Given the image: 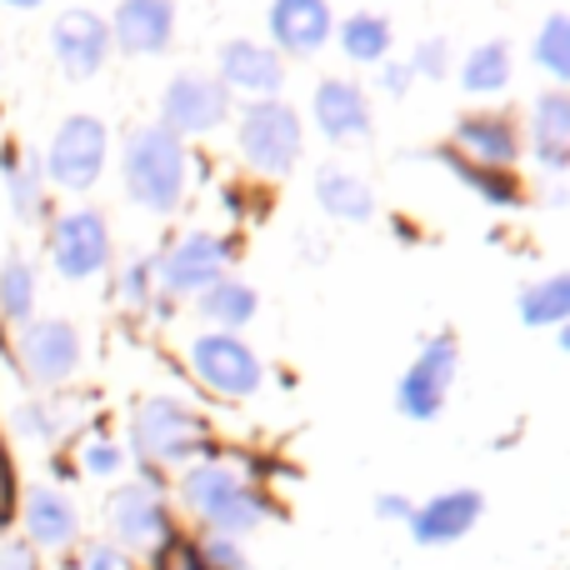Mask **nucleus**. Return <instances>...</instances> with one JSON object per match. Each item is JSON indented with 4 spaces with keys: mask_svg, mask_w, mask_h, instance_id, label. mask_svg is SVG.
<instances>
[{
    "mask_svg": "<svg viewBox=\"0 0 570 570\" xmlns=\"http://www.w3.org/2000/svg\"><path fill=\"white\" fill-rule=\"evenodd\" d=\"M180 505L206 525V535H230V541L261 531L276 515V501L226 461L186 465L180 471Z\"/></svg>",
    "mask_w": 570,
    "mask_h": 570,
    "instance_id": "nucleus-1",
    "label": "nucleus"
},
{
    "mask_svg": "<svg viewBox=\"0 0 570 570\" xmlns=\"http://www.w3.org/2000/svg\"><path fill=\"white\" fill-rule=\"evenodd\" d=\"M120 180H126L130 206L150 210V216H170L186 200V180H190V160L180 136H170L160 120L136 126L126 136V150H120Z\"/></svg>",
    "mask_w": 570,
    "mask_h": 570,
    "instance_id": "nucleus-2",
    "label": "nucleus"
},
{
    "mask_svg": "<svg viewBox=\"0 0 570 570\" xmlns=\"http://www.w3.org/2000/svg\"><path fill=\"white\" fill-rule=\"evenodd\" d=\"M130 451L146 471L156 465H196L210 461V425L200 411H190L176 395H150V401L136 405V421H130Z\"/></svg>",
    "mask_w": 570,
    "mask_h": 570,
    "instance_id": "nucleus-3",
    "label": "nucleus"
},
{
    "mask_svg": "<svg viewBox=\"0 0 570 570\" xmlns=\"http://www.w3.org/2000/svg\"><path fill=\"white\" fill-rule=\"evenodd\" d=\"M106 525H110V546L126 556L156 551L170 531H176V515H170V501L160 491V475L146 471L140 481H126L110 491L106 501Z\"/></svg>",
    "mask_w": 570,
    "mask_h": 570,
    "instance_id": "nucleus-4",
    "label": "nucleus"
},
{
    "mask_svg": "<svg viewBox=\"0 0 570 570\" xmlns=\"http://www.w3.org/2000/svg\"><path fill=\"white\" fill-rule=\"evenodd\" d=\"M236 140H240V156H246L250 170H261V176H285V170H295V160H301V150H305V126L291 100L271 96V100H250V106L240 110Z\"/></svg>",
    "mask_w": 570,
    "mask_h": 570,
    "instance_id": "nucleus-5",
    "label": "nucleus"
},
{
    "mask_svg": "<svg viewBox=\"0 0 570 570\" xmlns=\"http://www.w3.org/2000/svg\"><path fill=\"white\" fill-rule=\"evenodd\" d=\"M455 371H461V341L455 331H435L395 381V411L405 421H435L455 391Z\"/></svg>",
    "mask_w": 570,
    "mask_h": 570,
    "instance_id": "nucleus-6",
    "label": "nucleus"
},
{
    "mask_svg": "<svg viewBox=\"0 0 570 570\" xmlns=\"http://www.w3.org/2000/svg\"><path fill=\"white\" fill-rule=\"evenodd\" d=\"M110 160V130L106 120L96 116H66L56 126V136H50L46 146V160H40V176L56 180L60 190H90L100 180V170H106Z\"/></svg>",
    "mask_w": 570,
    "mask_h": 570,
    "instance_id": "nucleus-7",
    "label": "nucleus"
},
{
    "mask_svg": "<svg viewBox=\"0 0 570 570\" xmlns=\"http://www.w3.org/2000/svg\"><path fill=\"white\" fill-rule=\"evenodd\" d=\"M190 371H196L200 385H210L216 395H230V401H246L266 385V365L250 351V341L226 331H206L190 341Z\"/></svg>",
    "mask_w": 570,
    "mask_h": 570,
    "instance_id": "nucleus-8",
    "label": "nucleus"
},
{
    "mask_svg": "<svg viewBox=\"0 0 570 570\" xmlns=\"http://www.w3.org/2000/svg\"><path fill=\"white\" fill-rule=\"evenodd\" d=\"M230 261H236V240L216 236V230H190L176 246H166V256L156 261V285L166 295H200L216 281H226Z\"/></svg>",
    "mask_w": 570,
    "mask_h": 570,
    "instance_id": "nucleus-9",
    "label": "nucleus"
},
{
    "mask_svg": "<svg viewBox=\"0 0 570 570\" xmlns=\"http://www.w3.org/2000/svg\"><path fill=\"white\" fill-rule=\"evenodd\" d=\"M230 120V90L206 70H180L160 90V126L170 136H210Z\"/></svg>",
    "mask_w": 570,
    "mask_h": 570,
    "instance_id": "nucleus-10",
    "label": "nucleus"
},
{
    "mask_svg": "<svg viewBox=\"0 0 570 570\" xmlns=\"http://www.w3.org/2000/svg\"><path fill=\"white\" fill-rule=\"evenodd\" d=\"M50 266L66 281H90L110 266V226L96 206H76L50 220Z\"/></svg>",
    "mask_w": 570,
    "mask_h": 570,
    "instance_id": "nucleus-11",
    "label": "nucleus"
},
{
    "mask_svg": "<svg viewBox=\"0 0 570 570\" xmlns=\"http://www.w3.org/2000/svg\"><path fill=\"white\" fill-rule=\"evenodd\" d=\"M16 355H20V371H26L30 385L40 391H56L66 385L70 375L80 371V331L60 315H46V321H26L16 341Z\"/></svg>",
    "mask_w": 570,
    "mask_h": 570,
    "instance_id": "nucleus-12",
    "label": "nucleus"
},
{
    "mask_svg": "<svg viewBox=\"0 0 570 570\" xmlns=\"http://www.w3.org/2000/svg\"><path fill=\"white\" fill-rule=\"evenodd\" d=\"M50 50H56V66L66 70L70 80H90L106 70L110 60V26L106 16H96V10L86 6H70L56 16V26H50Z\"/></svg>",
    "mask_w": 570,
    "mask_h": 570,
    "instance_id": "nucleus-13",
    "label": "nucleus"
},
{
    "mask_svg": "<svg viewBox=\"0 0 570 570\" xmlns=\"http://www.w3.org/2000/svg\"><path fill=\"white\" fill-rule=\"evenodd\" d=\"M481 515H485V495L475 491V485H455V491H441V495H431V501L415 505L411 521H405V531H411L415 546L435 551V546L465 541V535L481 525Z\"/></svg>",
    "mask_w": 570,
    "mask_h": 570,
    "instance_id": "nucleus-14",
    "label": "nucleus"
},
{
    "mask_svg": "<svg viewBox=\"0 0 570 570\" xmlns=\"http://www.w3.org/2000/svg\"><path fill=\"white\" fill-rule=\"evenodd\" d=\"M20 525H26V546L30 551L60 556L70 546H80V511L60 485H36V491L20 495Z\"/></svg>",
    "mask_w": 570,
    "mask_h": 570,
    "instance_id": "nucleus-15",
    "label": "nucleus"
},
{
    "mask_svg": "<svg viewBox=\"0 0 570 570\" xmlns=\"http://www.w3.org/2000/svg\"><path fill=\"white\" fill-rule=\"evenodd\" d=\"M216 80L226 90L250 96V100H271V96H281V86H285V60L271 46H261V40L240 36V40H226V46H220Z\"/></svg>",
    "mask_w": 570,
    "mask_h": 570,
    "instance_id": "nucleus-16",
    "label": "nucleus"
},
{
    "mask_svg": "<svg viewBox=\"0 0 570 570\" xmlns=\"http://www.w3.org/2000/svg\"><path fill=\"white\" fill-rule=\"evenodd\" d=\"M266 30L276 56H315L335 30L331 0H271Z\"/></svg>",
    "mask_w": 570,
    "mask_h": 570,
    "instance_id": "nucleus-17",
    "label": "nucleus"
},
{
    "mask_svg": "<svg viewBox=\"0 0 570 570\" xmlns=\"http://www.w3.org/2000/svg\"><path fill=\"white\" fill-rule=\"evenodd\" d=\"M106 26L126 56H160L176 40V0H120Z\"/></svg>",
    "mask_w": 570,
    "mask_h": 570,
    "instance_id": "nucleus-18",
    "label": "nucleus"
},
{
    "mask_svg": "<svg viewBox=\"0 0 570 570\" xmlns=\"http://www.w3.org/2000/svg\"><path fill=\"white\" fill-rule=\"evenodd\" d=\"M311 116H315V126H321L325 140H361V136H371V126H375L365 90L355 86V80H341V76L315 86Z\"/></svg>",
    "mask_w": 570,
    "mask_h": 570,
    "instance_id": "nucleus-19",
    "label": "nucleus"
},
{
    "mask_svg": "<svg viewBox=\"0 0 570 570\" xmlns=\"http://www.w3.org/2000/svg\"><path fill=\"white\" fill-rule=\"evenodd\" d=\"M455 150L481 160V166L511 170L521 160V136H515V120L501 110H471L455 120Z\"/></svg>",
    "mask_w": 570,
    "mask_h": 570,
    "instance_id": "nucleus-20",
    "label": "nucleus"
},
{
    "mask_svg": "<svg viewBox=\"0 0 570 570\" xmlns=\"http://www.w3.org/2000/svg\"><path fill=\"white\" fill-rule=\"evenodd\" d=\"M421 156L435 160V166H445L465 190H475L485 206H501V210H521L525 206V186L515 180V170L481 166V160L461 156V150H451V146H431V150H421Z\"/></svg>",
    "mask_w": 570,
    "mask_h": 570,
    "instance_id": "nucleus-21",
    "label": "nucleus"
},
{
    "mask_svg": "<svg viewBox=\"0 0 570 570\" xmlns=\"http://www.w3.org/2000/svg\"><path fill=\"white\" fill-rule=\"evenodd\" d=\"M531 150L546 170L570 166V96L566 90H546L531 110Z\"/></svg>",
    "mask_w": 570,
    "mask_h": 570,
    "instance_id": "nucleus-22",
    "label": "nucleus"
},
{
    "mask_svg": "<svg viewBox=\"0 0 570 570\" xmlns=\"http://www.w3.org/2000/svg\"><path fill=\"white\" fill-rule=\"evenodd\" d=\"M315 206H321L331 220H351V226H361V220L375 216V190L365 186L361 176H351V170L321 166L315 170Z\"/></svg>",
    "mask_w": 570,
    "mask_h": 570,
    "instance_id": "nucleus-23",
    "label": "nucleus"
},
{
    "mask_svg": "<svg viewBox=\"0 0 570 570\" xmlns=\"http://www.w3.org/2000/svg\"><path fill=\"white\" fill-rule=\"evenodd\" d=\"M200 321L210 325V331H226V335H236L240 325H250L256 321V311H261V295H256V285H246V281H216L210 291H200Z\"/></svg>",
    "mask_w": 570,
    "mask_h": 570,
    "instance_id": "nucleus-24",
    "label": "nucleus"
},
{
    "mask_svg": "<svg viewBox=\"0 0 570 570\" xmlns=\"http://www.w3.org/2000/svg\"><path fill=\"white\" fill-rule=\"evenodd\" d=\"M335 40H341V50L355 66H381V60L391 56L395 30L381 10H355V16H345L341 26H335Z\"/></svg>",
    "mask_w": 570,
    "mask_h": 570,
    "instance_id": "nucleus-25",
    "label": "nucleus"
},
{
    "mask_svg": "<svg viewBox=\"0 0 570 570\" xmlns=\"http://www.w3.org/2000/svg\"><path fill=\"white\" fill-rule=\"evenodd\" d=\"M511 86V46L505 40H481L461 60V90L465 96H501Z\"/></svg>",
    "mask_w": 570,
    "mask_h": 570,
    "instance_id": "nucleus-26",
    "label": "nucleus"
},
{
    "mask_svg": "<svg viewBox=\"0 0 570 570\" xmlns=\"http://www.w3.org/2000/svg\"><path fill=\"white\" fill-rule=\"evenodd\" d=\"M0 176H6V196H10V210L20 220H40L46 216V176L40 166L16 156V146H0Z\"/></svg>",
    "mask_w": 570,
    "mask_h": 570,
    "instance_id": "nucleus-27",
    "label": "nucleus"
},
{
    "mask_svg": "<svg viewBox=\"0 0 570 570\" xmlns=\"http://www.w3.org/2000/svg\"><path fill=\"white\" fill-rule=\"evenodd\" d=\"M515 305H521V325H566V315H570V276L556 271V276H546V281L521 285Z\"/></svg>",
    "mask_w": 570,
    "mask_h": 570,
    "instance_id": "nucleus-28",
    "label": "nucleus"
},
{
    "mask_svg": "<svg viewBox=\"0 0 570 570\" xmlns=\"http://www.w3.org/2000/svg\"><path fill=\"white\" fill-rule=\"evenodd\" d=\"M36 271H30V261L20 256V250H10L6 261H0V315L6 321H36Z\"/></svg>",
    "mask_w": 570,
    "mask_h": 570,
    "instance_id": "nucleus-29",
    "label": "nucleus"
},
{
    "mask_svg": "<svg viewBox=\"0 0 570 570\" xmlns=\"http://www.w3.org/2000/svg\"><path fill=\"white\" fill-rule=\"evenodd\" d=\"M531 60L551 80H570V16H566V10L546 16L541 36H535V46H531Z\"/></svg>",
    "mask_w": 570,
    "mask_h": 570,
    "instance_id": "nucleus-30",
    "label": "nucleus"
},
{
    "mask_svg": "<svg viewBox=\"0 0 570 570\" xmlns=\"http://www.w3.org/2000/svg\"><path fill=\"white\" fill-rule=\"evenodd\" d=\"M150 570H210V566H206V556H200L196 535L170 531L166 541L150 551Z\"/></svg>",
    "mask_w": 570,
    "mask_h": 570,
    "instance_id": "nucleus-31",
    "label": "nucleus"
},
{
    "mask_svg": "<svg viewBox=\"0 0 570 570\" xmlns=\"http://www.w3.org/2000/svg\"><path fill=\"white\" fill-rule=\"evenodd\" d=\"M405 70H411V76H425V80H445V76H451V40H445V36L415 40Z\"/></svg>",
    "mask_w": 570,
    "mask_h": 570,
    "instance_id": "nucleus-32",
    "label": "nucleus"
},
{
    "mask_svg": "<svg viewBox=\"0 0 570 570\" xmlns=\"http://www.w3.org/2000/svg\"><path fill=\"white\" fill-rule=\"evenodd\" d=\"M10 425H16L26 441H56L60 435V415L50 411V401H20L10 411Z\"/></svg>",
    "mask_w": 570,
    "mask_h": 570,
    "instance_id": "nucleus-33",
    "label": "nucleus"
},
{
    "mask_svg": "<svg viewBox=\"0 0 570 570\" xmlns=\"http://www.w3.org/2000/svg\"><path fill=\"white\" fill-rule=\"evenodd\" d=\"M150 295H156V261L140 256V261H130V266L120 271V301H126L130 311H146Z\"/></svg>",
    "mask_w": 570,
    "mask_h": 570,
    "instance_id": "nucleus-34",
    "label": "nucleus"
},
{
    "mask_svg": "<svg viewBox=\"0 0 570 570\" xmlns=\"http://www.w3.org/2000/svg\"><path fill=\"white\" fill-rule=\"evenodd\" d=\"M120 465H126V451H120L116 441H100L96 435V441L80 445V471L86 475H116Z\"/></svg>",
    "mask_w": 570,
    "mask_h": 570,
    "instance_id": "nucleus-35",
    "label": "nucleus"
},
{
    "mask_svg": "<svg viewBox=\"0 0 570 570\" xmlns=\"http://www.w3.org/2000/svg\"><path fill=\"white\" fill-rule=\"evenodd\" d=\"M200 556H206L210 570H250L246 551H240V541H230V535H200Z\"/></svg>",
    "mask_w": 570,
    "mask_h": 570,
    "instance_id": "nucleus-36",
    "label": "nucleus"
},
{
    "mask_svg": "<svg viewBox=\"0 0 570 570\" xmlns=\"http://www.w3.org/2000/svg\"><path fill=\"white\" fill-rule=\"evenodd\" d=\"M20 511V475H16V461H10V445L0 441V531H10Z\"/></svg>",
    "mask_w": 570,
    "mask_h": 570,
    "instance_id": "nucleus-37",
    "label": "nucleus"
},
{
    "mask_svg": "<svg viewBox=\"0 0 570 570\" xmlns=\"http://www.w3.org/2000/svg\"><path fill=\"white\" fill-rule=\"evenodd\" d=\"M76 570H136V566H130V556L116 551L110 541H90V546H80Z\"/></svg>",
    "mask_w": 570,
    "mask_h": 570,
    "instance_id": "nucleus-38",
    "label": "nucleus"
},
{
    "mask_svg": "<svg viewBox=\"0 0 570 570\" xmlns=\"http://www.w3.org/2000/svg\"><path fill=\"white\" fill-rule=\"evenodd\" d=\"M371 511H375V521L405 525V521H411V511H415V501H411V495H401V491H381V495H375Z\"/></svg>",
    "mask_w": 570,
    "mask_h": 570,
    "instance_id": "nucleus-39",
    "label": "nucleus"
},
{
    "mask_svg": "<svg viewBox=\"0 0 570 570\" xmlns=\"http://www.w3.org/2000/svg\"><path fill=\"white\" fill-rule=\"evenodd\" d=\"M0 570H40V556L26 541H6L0 546Z\"/></svg>",
    "mask_w": 570,
    "mask_h": 570,
    "instance_id": "nucleus-40",
    "label": "nucleus"
},
{
    "mask_svg": "<svg viewBox=\"0 0 570 570\" xmlns=\"http://www.w3.org/2000/svg\"><path fill=\"white\" fill-rule=\"evenodd\" d=\"M411 80H415V76H411L405 66H395V60H381V86L391 90V96H401V90L411 86Z\"/></svg>",
    "mask_w": 570,
    "mask_h": 570,
    "instance_id": "nucleus-41",
    "label": "nucleus"
},
{
    "mask_svg": "<svg viewBox=\"0 0 570 570\" xmlns=\"http://www.w3.org/2000/svg\"><path fill=\"white\" fill-rule=\"evenodd\" d=\"M0 6H10V10H36V6H46V0H0Z\"/></svg>",
    "mask_w": 570,
    "mask_h": 570,
    "instance_id": "nucleus-42",
    "label": "nucleus"
}]
</instances>
